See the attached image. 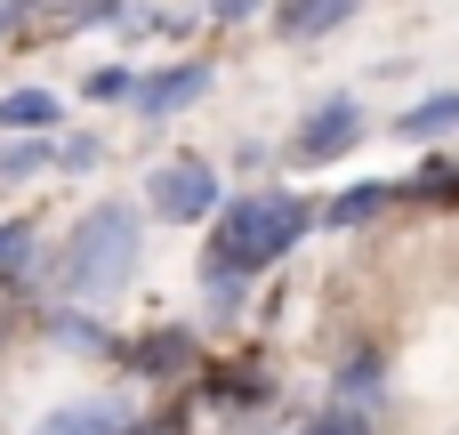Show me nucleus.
<instances>
[{
	"label": "nucleus",
	"mask_w": 459,
	"mask_h": 435,
	"mask_svg": "<svg viewBox=\"0 0 459 435\" xmlns=\"http://www.w3.org/2000/svg\"><path fill=\"white\" fill-rule=\"evenodd\" d=\"M137 258H145V218L129 202H97V210H81L56 274H65L73 299H113V291H129Z\"/></svg>",
	"instance_id": "f03ea898"
},
{
	"label": "nucleus",
	"mask_w": 459,
	"mask_h": 435,
	"mask_svg": "<svg viewBox=\"0 0 459 435\" xmlns=\"http://www.w3.org/2000/svg\"><path fill=\"white\" fill-rule=\"evenodd\" d=\"M194 97H210V65H161V73H137V89H129L137 121H169Z\"/></svg>",
	"instance_id": "39448f33"
},
{
	"label": "nucleus",
	"mask_w": 459,
	"mask_h": 435,
	"mask_svg": "<svg viewBox=\"0 0 459 435\" xmlns=\"http://www.w3.org/2000/svg\"><path fill=\"white\" fill-rule=\"evenodd\" d=\"M307 226H315V210H307L299 194H242V202H226L218 226H210L202 274L250 283V274H266L274 258H290V250L307 242Z\"/></svg>",
	"instance_id": "f257e3e1"
},
{
	"label": "nucleus",
	"mask_w": 459,
	"mask_h": 435,
	"mask_svg": "<svg viewBox=\"0 0 459 435\" xmlns=\"http://www.w3.org/2000/svg\"><path fill=\"white\" fill-rule=\"evenodd\" d=\"M145 202L169 226H202V218H218V170L210 161H161L145 178Z\"/></svg>",
	"instance_id": "7ed1b4c3"
},
{
	"label": "nucleus",
	"mask_w": 459,
	"mask_h": 435,
	"mask_svg": "<svg viewBox=\"0 0 459 435\" xmlns=\"http://www.w3.org/2000/svg\"><path fill=\"white\" fill-rule=\"evenodd\" d=\"M363 129H371V121H363V105H355V97H323V105H315V113L299 121L290 153H299L307 170H323V161L355 153V145H363Z\"/></svg>",
	"instance_id": "20e7f679"
},
{
	"label": "nucleus",
	"mask_w": 459,
	"mask_h": 435,
	"mask_svg": "<svg viewBox=\"0 0 459 435\" xmlns=\"http://www.w3.org/2000/svg\"><path fill=\"white\" fill-rule=\"evenodd\" d=\"M129 89H137V73H121V65L89 73V97H97V105H113V97H129Z\"/></svg>",
	"instance_id": "4468645a"
},
{
	"label": "nucleus",
	"mask_w": 459,
	"mask_h": 435,
	"mask_svg": "<svg viewBox=\"0 0 459 435\" xmlns=\"http://www.w3.org/2000/svg\"><path fill=\"white\" fill-rule=\"evenodd\" d=\"M307 435H371V412L363 404H331V412H315Z\"/></svg>",
	"instance_id": "ddd939ff"
},
{
	"label": "nucleus",
	"mask_w": 459,
	"mask_h": 435,
	"mask_svg": "<svg viewBox=\"0 0 459 435\" xmlns=\"http://www.w3.org/2000/svg\"><path fill=\"white\" fill-rule=\"evenodd\" d=\"M459 129V89H436V97H420L411 113H395V137L403 145H436V137H452Z\"/></svg>",
	"instance_id": "6e6552de"
},
{
	"label": "nucleus",
	"mask_w": 459,
	"mask_h": 435,
	"mask_svg": "<svg viewBox=\"0 0 459 435\" xmlns=\"http://www.w3.org/2000/svg\"><path fill=\"white\" fill-rule=\"evenodd\" d=\"M56 161V145L48 137H24V145H0V178H32V170H48Z\"/></svg>",
	"instance_id": "f8f14e48"
},
{
	"label": "nucleus",
	"mask_w": 459,
	"mask_h": 435,
	"mask_svg": "<svg viewBox=\"0 0 459 435\" xmlns=\"http://www.w3.org/2000/svg\"><path fill=\"white\" fill-rule=\"evenodd\" d=\"M339 387H347V404H363V396H371V387H379V363H371V355H355V363H347V379H339Z\"/></svg>",
	"instance_id": "dca6fc26"
},
{
	"label": "nucleus",
	"mask_w": 459,
	"mask_h": 435,
	"mask_svg": "<svg viewBox=\"0 0 459 435\" xmlns=\"http://www.w3.org/2000/svg\"><path fill=\"white\" fill-rule=\"evenodd\" d=\"M32 266V218H0V283H16Z\"/></svg>",
	"instance_id": "9b49d317"
},
{
	"label": "nucleus",
	"mask_w": 459,
	"mask_h": 435,
	"mask_svg": "<svg viewBox=\"0 0 459 435\" xmlns=\"http://www.w3.org/2000/svg\"><path fill=\"white\" fill-rule=\"evenodd\" d=\"M56 161H65V170H97V161H105V145H97V137H65V145H56Z\"/></svg>",
	"instance_id": "2eb2a0df"
},
{
	"label": "nucleus",
	"mask_w": 459,
	"mask_h": 435,
	"mask_svg": "<svg viewBox=\"0 0 459 435\" xmlns=\"http://www.w3.org/2000/svg\"><path fill=\"white\" fill-rule=\"evenodd\" d=\"M355 8H363V0H282V8H274V32H282V40H323V32H339Z\"/></svg>",
	"instance_id": "0eeeda50"
},
{
	"label": "nucleus",
	"mask_w": 459,
	"mask_h": 435,
	"mask_svg": "<svg viewBox=\"0 0 459 435\" xmlns=\"http://www.w3.org/2000/svg\"><path fill=\"white\" fill-rule=\"evenodd\" d=\"M258 8H266V0H210V16H218V24H242V16H258Z\"/></svg>",
	"instance_id": "f3484780"
},
{
	"label": "nucleus",
	"mask_w": 459,
	"mask_h": 435,
	"mask_svg": "<svg viewBox=\"0 0 459 435\" xmlns=\"http://www.w3.org/2000/svg\"><path fill=\"white\" fill-rule=\"evenodd\" d=\"M24 8H32V0H0V32H8V24H16Z\"/></svg>",
	"instance_id": "a211bd4d"
},
{
	"label": "nucleus",
	"mask_w": 459,
	"mask_h": 435,
	"mask_svg": "<svg viewBox=\"0 0 459 435\" xmlns=\"http://www.w3.org/2000/svg\"><path fill=\"white\" fill-rule=\"evenodd\" d=\"M32 435H129V404H113V396H81V404L40 412V428H32Z\"/></svg>",
	"instance_id": "423d86ee"
},
{
	"label": "nucleus",
	"mask_w": 459,
	"mask_h": 435,
	"mask_svg": "<svg viewBox=\"0 0 459 435\" xmlns=\"http://www.w3.org/2000/svg\"><path fill=\"white\" fill-rule=\"evenodd\" d=\"M56 121H65V105H56L48 89H8V97H0V129H8V137H48Z\"/></svg>",
	"instance_id": "1a4fd4ad"
},
{
	"label": "nucleus",
	"mask_w": 459,
	"mask_h": 435,
	"mask_svg": "<svg viewBox=\"0 0 459 435\" xmlns=\"http://www.w3.org/2000/svg\"><path fill=\"white\" fill-rule=\"evenodd\" d=\"M387 202H395V186H347V194L331 202V226H371Z\"/></svg>",
	"instance_id": "9d476101"
}]
</instances>
